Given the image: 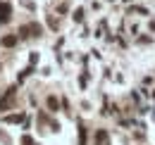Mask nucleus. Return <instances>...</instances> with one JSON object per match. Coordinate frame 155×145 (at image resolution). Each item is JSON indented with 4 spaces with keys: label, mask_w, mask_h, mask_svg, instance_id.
I'll list each match as a JSON object with an SVG mask.
<instances>
[{
    "label": "nucleus",
    "mask_w": 155,
    "mask_h": 145,
    "mask_svg": "<svg viewBox=\"0 0 155 145\" xmlns=\"http://www.w3.org/2000/svg\"><path fill=\"white\" fill-rule=\"evenodd\" d=\"M12 19V5L10 2H0V24H7Z\"/></svg>",
    "instance_id": "f257e3e1"
},
{
    "label": "nucleus",
    "mask_w": 155,
    "mask_h": 145,
    "mask_svg": "<svg viewBox=\"0 0 155 145\" xmlns=\"http://www.w3.org/2000/svg\"><path fill=\"white\" fill-rule=\"evenodd\" d=\"M96 145H110V138H107L105 131H98L96 133Z\"/></svg>",
    "instance_id": "7ed1b4c3"
},
{
    "label": "nucleus",
    "mask_w": 155,
    "mask_h": 145,
    "mask_svg": "<svg viewBox=\"0 0 155 145\" xmlns=\"http://www.w3.org/2000/svg\"><path fill=\"white\" fill-rule=\"evenodd\" d=\"M41 26L38 24H31V26H21V36H38Z\"/></svg>",
    "instance_id": "f03ea898"
},
{
    "label": "nucleus",
    "mask_w": 155,
    "mask_h": 145,
    "mask_svg": "<svg viewBox=\"0 0 155 145\" xmlns=\"http://www.w3.org/2000/svg\"><path fill=\"white\" fill-rule=\"evenodd\" d=\"M21 145H34V140H31L29 136H24V138H21Z\"/></svg>",
    "instance_id": "1a4fd4ad"
},
{
    "label": "nucleus",
    "mask_w": 155,
    "mask_h": 145,
    "mask_svg": "<svg viewBox=\"0 0 155 145\" xmlns=\"http://www.w3.org/2000/svg\"><path fill=\"white\" fill-rule=\"evenodd\" d=\"M48 107L55 112V109H58V98H48Z\"/></svg>",
    "instance_id": "6e6552de"
},
{
    "label": "nucleus",
    "mask_w": 155,
    "mask_h": 145,
    "mask_svg": "<svg viewBox=\"0 0 155 145\" xmlns=\"http://www.w3.org/2000/svg\"><path fill=\"white\" fill-rule=\"evenodd\" d=\"M24 117L21 114H10V117H5V121H10V124H17V121H21Z\"/></svg>",
    "instance_id": "423d86ee"
},
{
    "label": "nucleus",
    "mask_w": 155,
    "mask_h": 145,
    "mask_svg": "<svg viewBox=\"0 0 155 145\" xmlns=\"http://www.w3.org/2000/svg\"><path fill=\"white\" fill-rule=\"evenodd\" d=\"M12 98H15V88H10V91H7V95L2 98V102H0V109H7V105H10V100H12Z\"/></svg>",
    "instance_id": "20e7f679"
},
{
    "label": "nucleus",
    "mask_w": 155,
    "mask_h": 145,
    "mask_svg": "<svg viewBox=\"0 0 155 145\" xmlns=\"http://www.w3.org/2000/svg\"><path fill=\"white\" fill-rule=\"evenodd\" d=\"M79 145H86V128H84V124H79Z\"/></svg>",
    "instance_id": "39448f33"
},
{
    "label": "nucleus",
    "mask_w": 155,
    "mask_h": 145,
    "mask_svg": "<svg viewBox=\"0 0 155 145\" xmlns=\"http://www.w3.org/2000/svg\"><path fill=\"white\" fill-rule=\"evenodd\" d=\"M15 43H17V38H15V36H7V38H2V45H7V48H12Z\"/></svg>",
    "instance_id": "0eeeda50"
}]
</instances>
